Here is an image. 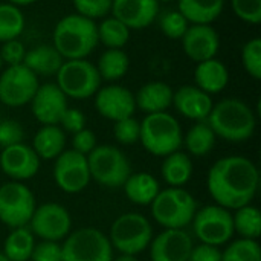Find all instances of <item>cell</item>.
<instances>
[{
  "label": "cell",
  "instance_id": "obj_24",
  "mask_svg": "<svg viewBox=\"0 0 261 261\" xmlns=\"http://www.w3.org/2000/svg\"><path fill=\"white\" fill-rule=\"evenodd\" d=\"M64 58L52 44H38L26 50L23 66H26L37 76H52L57 75Z\"/></svg>",
  "mask_w": 261,
  "mask_h": 261
},
{
  "label": "cell",
  "instance_id": "obj_48",
  "mask_svg": "<svg viewBox=\"0 0 261 261\" xmlns=\"http://www.w3.org/2000/svg\"><path fill=\"white\" fill-rule=\"evenodd\" d=\"M113 261H139L136 258V255H127V254H121L119 257H116Z\"/></svg>",
  "mask_w": 261,
  "mask_h": 261
},
{
  "label": "cell",
  "instance_id": "obj_42",
  "mask_svg": "<svg viewBox=\"0 0 261 261\" xmlns=\"http://www.w3.org/2000/svg\"><path fill=\"white\" fill-rule=\"evenodd\" d=\"M24 55H26V47L18 38L5 41L2 49H0L2 61H3V64H8V66L23 64Z\"/></svg>",
  "mask_w": 261,
  "mask_h": 261
},
{
  "label": "cell",
  "instance_id": "obj_30",
  "mask_svg": "<svg viewBox=\"0 0 261 261\" xmlns=\"http://www.w3.org/2000/svg\"><path fill=\"white\" fill-rule=\"evenodd\" d=\"M95 66L101 80L118 81L128 72L130 60L122 49H106Z\"/></svg>",
  "mask_w": 261,
  "mask_h": 261
},
{
  "label": "cell",
  "instance_id": "obj_43",
  "mask_svg": "<svg viewBox=\"0 0 261 261\" xmlns=\"http://www.w3.org/2000/svg\"><path fill=\"white\" fill-rule=\"evenodd\" d=\"M32 261H61V245L58 242L41 240L34 246L31 254Z\"/></svg>",
  "mask_w": 261,
  "mask_h": 261
},
{
  "label": "cell",
  "instance_id": "obj_2",
  "mask_svg": "<svg viewBox=\"0 0 261 261\" xmlns=\"http://www.w3.org/2000/svg\"><path fill=\"white\" fill-rule=\"evenodd\" d=\"M98 29L95 20L80 14H67L54 28L52 46L64 60L87 58L98 46Z\"/></svg>",
  "mask_w": 261,
  "mask_h": 261
},
{
  "label": "cell",
  "instance_id": "obj_3",
  "mask_svg": "<svg viewBox=\"0 0 261 261\" xmlns=\"http://www.w3.org/2000/svg\"><path fill=\"white\" fill-rule=\"evenodd\" d=\"M206 124L216 136L229 142H243L252 138L257 127V118L245 101L225 98L213 106Z\"/></svg>",
  "mask_w": 261,
  "mask_h": 261
},
{
  "label": "cell",
  "instance_id": "obj_47",
  "mask_svg": "<svg viewBox=\"0 0 261 261\" xmlns=\"http://www.w3.org/2000/svg\"><path fill=\"white\" fill-rule=\"evenodd\" d=\"M37 0H8V3H11V5H15V6H28V5H32V3H35Z\"/></svg>",
  "mask_w": 261,
  "mask_h": 261
},
{
  "label": "cell",
  "instance_id": "obj_10",
  "mask_svg": "<svg viewBox=\"0 0 261 261\" xmlns=\"http://www.w3.org/2000/svg\"><path fill=\"white\" fill-rule=\"evenodd\" d=\"M194 236L200 243L223 246L234 237L232 213L220 205H206L196 211L193 220Z\"/></svg>",
  "mask_w": 261,
  "mask_h": 261
},
{
  "label": "cell",
  "instance_id": "obj_26",
  "mask_svg": "<svg viewBox=\"0 0 261 261\" xmlns=\"http://www.w3.org/2000/svg\"><path fill=\"white\" fill-rule=\"evenodd\" d=\"M122 187L127 199L135 205H141V206L151 205V202L156 199L158 193L161 191L158 179L145 171L132 173Z\"/></svg>",
  "mask_w": 261,
  "mask_h": 261
},
{
  "label": "cell",
  "instance_id": "obj_46",
  "mask_svg": "<svg viewBox=\"0 0 261 261\" xmlns=\"http://www.w3.org/2000/svg\"><path fill=\"white\" fill-rule=\"evenodd\" d=\"M188 261H222V251L217 246L200 243L193 246Z\"/></svg>",
  "mask_w": 261,
  "mask_h": 261
},
{
  "label": "cell",
  "instance_id": "obj_19",
  "mask_svg": "<svg viewBox=\"0 0 261 261\" xmlns=\"http://www.w3.org/2000/svg\"><path fill=\"white\" fill-rule=\"evenodd\" d=\"M180 41L185 55L194 63L216 58L220 47V37L213 24H190Z\"/></svg>",
  "mask_w": 261,
  "mask_h": 261
},
{
  "label": "cell",
  "instance_id": "obj_6",
  "mask_svg": "<svg viewBox=\"0 0 261 261\" xmlns=\"http://www.w3.org/2000/svg\"><path fill=\"white\" fill-rule=\"evenodd\" d=\"M153 239L150 220L138 213L119 216L110 228L109 242L113 249L127 255H138L148 249Z\"/></svg>",
  "mask_w": 261,
  "mask_h": 261
},
{
  "label": "cell",
  "instance_id": "obj_41",
  "mask_svg": "<svg viewBox=\"0 0 261 261\" xmlns=\"http://www.w3.org/2000/svg\"><path fill=\"white\" fill-rule=\"evenodd\" d=\"M24 132L23 127L12 119H5L0 122V147L6 148L15 144L23 142Z\"/></svg>",
  "mask_w": 261,
  "mask_h": 261
},
{
  "label": "cell",
  "instance_id": "obj_49",
  "mask_svg": "<svg viewBox=\"0 0 261 261\" xmlns=\"http://www.w3.org/2000/svg\"><path fill=\"white\" fill-rule=\"evenodd\" d=\"M0 261H9L6 258V255L3 254V252H0Z\"/></svg>",
  "mask_w": 261,
  "mask_h": 261
},
{
  "label": "cell",
  "instance_id": "obj_50",
  "mask_svg": "<svg viewBox=\"0 0 261 261\" xmlns=\"http://www.w3.org/2000/svg\"><path fill=\"white\" fill-rule=\"evenodd\" d=\"M159 3H170V2H173V0H158Z\"/></svg>",
  "mask_w": 261,
  "mask_h": 261
},
{
  "label": "cell",
  "instance_id": "obj_45",
  "mask_svg": "<svg viewBox=\"0 0 261 261\" xmlns=\"http://www.w3.org/2000/svg\"><path fill=\"white\" fill-rule=\"evenodd\" d=\"M96 147V136L92 130L83 128L72 136V150L87 156L93 148Z\"/></svg>",
  "mask_w": 261,
  "mask_h": 261
},
{
  "label": "cell",
  "instance_id": "obj_31",
  "mask_svg": "<svg viewBox=\"0 0 261 261\" xmlns=\"http://www.w3.org/2000/svg\"><path fill=\"white\" fill-rule=\"evenodd\" d=\"M217 136L211 130V127L206 124V121L196 122L184 136L182 144L193 156H206L216 145Z\"/></svg>",
  "mask_w": 261,
  "mask_h": 261
},
{
  "label": "cell",
  "instance_id": "obj_21",
  "mask_svg": "<svg viewBox=\"0 0 261 261\" xmlns=\"http://www.w3.org/2000/svg\"><path fill=\"white\" fill-rule=\"evenodd\" d=\"M176 110L193 121H206L213 109V96L196 86H182L173 93V104Z\"/></svg>",
  "mask_w": 261,
  "mask_h": 261
},
{
  "label": "cell",
  "instance_id": "obj_20",
  "mask_svg": "<svg viewBox=\"0 0 261 261\" xmlns=\"http://www.w3.org/2000/svg\"><path fill=\"white\" fill-rule=\"evenodd\" d=\"M158 0H113L112 15L132 29L148 28L159 15Z\"/></svg>",
  "mask_w": 261,
  "mask_h": 261
},
{
  "label": "cell",
  "instance_id": "obj_7",
  "mask_svg": "<svg viewBox=\"0 0 261 261\" xmlns=\"http://www.w3.org/2000/svg\"><path fill=\"white\" fill-rule=\"evenodd\" d=\"M90 179L107 188H119L132 174L127 156L115 145H96L87 156Z\"/></svg>",
  "mask_w": 261,
  "mask_h": 261
},
{
  "label": "cell",
  "instance_id": "obj_29",
  "mask_svg": "<svg viewBox=\"0 0 261 261\" xmlns=\"http://www.w3.org/2000/svg\"><path fill=\"white\" fill-rule=\"evenodd\" d=\"M35 240L34 234L28 226L14 228L3 243V254L9 261H28L31 260V254L34 251Z\"/></svg>",
  "mask_w": 261,
  "mask_h": 261
},
{
  "label": "cell",
  "instance_id": "obj_23",
  "mask_svg": "<svg viewBox=\"0 0 261 261\" xmlns=\"http://www.w3.org/2000/svg\"><path fill=\"white\" fill-rule=\"evenodd\" d=\"M173 93L174 90L164 81L145 83L135 93L136 109L147 115L167 112V109L173 104Z\"/></svg>",
  "mask_w": 261,
  "mask_h": 261
},
{
  "label": "cell",
  "instance_id": "obj_44",
  "mask_svg": "<svg viewBox=\"0 0 261 261\" xmlns=\"http://www.w3.org/2000/svg\"><path fill=\"white\" fill-rule=\"evenodd\" d=\"M58 125L61 127V130H63L64 133L69 132V133L73 135V133L80 132V130H83V128H86V116H84V113H83L81 110L67 107V109L64 110V113H63V116H61Z\"/></svg>",
  "mask_w": 261,
  "mask_h": 261
},
{
  "label": "cell",
  "instance_id": "obj_37",
  "mask_svg": "<svg viewBox=\"0 0 261 261\" xmlns=\"http://www.w3.org/2000/svg\"><path fill=\"white\" fill-rule=\"evenodd\" d=\"M242 64L254 80L261 78V38H252L242 47Z\"/></svg>",
  "mask_w": 261,
  "mask_h": 261
},
{
  "label": "cell",
  "instance_id": "obj_27",
  "mask_svg": "<svg viewBox=\"0 0 261 261\" xmlns=\"http://www.w3.org/2000/svg\"><path fill=\"white\" fill-rule=\"evenodd\" d=\"M225 0H177V9L190 24H211L220 17Z\"/></svg>",
  "mask_w": 261,
  "mask_h": 261
},
{
  "label": "cell",
  "instance_id": "obj_40",
  "mask_svg": "<svg viewBox=\"0 0 261 261\" xmlns=\"http://www.w3.org/2000/svg\"><path fill=\"white\" fill-rule=\"evenodd\" d=\"M234 14L249 24H258L261 21V0H231Z\"/></svg>",
  "mask_w": 261,
  "mask_h": 261
},
{
  "label": "cell",
  "instance_id": "obj_11",
  "mask_svg": "<svg viewBox=\"0 0 261 261\" xmlns=\"http://www.w3.org/2000/svg\"><path fill=\"white\" fill-rule=\"evenodd\" d=\"M35 211L34 193L21 182H6L0 185V222L8 228L28 226Z\"/></svg>",
  "mask_w": 261,
  "mask_h": 261
},
{
  "label": "cell",
  "instance_id": "obj_17",
  "mask_svg": "<svg viewBox=\"0 0 261 261\" xmlns=\"http://www.w3.org/2000/svg\"><path fill=\"white\" fill-rule=\"evenodd\" d=\"M29 104L34 118L41 125H58L67 109V98L57 84L46 83L38 86Z\"/></svg>",
  "mask_w": 261,
  "mask_h": 261
},
{
  "label": "cell",
  "instance_id": "obj_13",
  "mask_svg": "<svg viewBox=\"0 0 261 261\" xmlns=\"http://www.w3.org/2000/svg\"><path fill=\"white\" fill-rule=\"evenodd\" d=\"M28 225L34 237L47 242H60L70 234L72 217L63 205L47 202L35 206Z\"/></svg>",
  "mask_w": 261,
  "mask_h": 261
},
{
  "label": "cell",
  "instance_id": "obj_9",
  "mask_svg": "<svg viewBox=\"0 0 261 261\" xmlns=\"http://www.w3.org/2000/svg\"><path fill=\"white\" fill-rule=\"evenodd\" d=\"M61 261H113V248L99 229L81 228L66 237Z\"/></svg>",
  "mask_w": 261,
  "mask_h": 261
},
{
  "label": "cell",
  "instance_id": "obj_33",
  "mask_svg": "<svg viewBox=\"0 0 261 261\" xmlns=\"http://www.w3.org/2000/svg\"><path fill=\"white\" fill-rule=\"evenodd\" d=\"M96 29L98 41L107 49H122L130 40V29L113 15L104 17V20L96 24Z\"/></svg>",
  "mask_w": 261,
  "mask_h": 261
},
{
  "label": "cell",
  "instance_id": "obj_34",
  "mask_svg": "<svg viewBox=\"0 0 261 261\" xmlns=\"http://www.w3.org/2000/svg\"><path fill=\"white\" fill-rule=\"evenodd\" d=\"M24 29V15L18 6L0 3V43L15 40Z\"/></svg>",
  "mask_w": 261,
  "mask_h": 261
},
{
  "label": "cell",
  "instance_id": "obj_12",
  "mask_svg": "<svg viewBox=\"0 0 261 261\" xmlns=\"http://www.w3.org/2000/svg\"><path fill=\"white\" fill-rule=\"evenodd\" d=\"M38 86V76L26 66H8L0 72V102L8 107H23L31 102Z\"/></svg>",
  "mask_w": 261,
  "mask_h": 261
},
{
  "label": "cell",
  "instance_id": "obj_25",
  "mask_svg": "<svg viewBox=\"0 0 261 261\" xmlns=\"http://www.w3.org/2000/svg\"><path fill=\"white\" fill-rule=\"evenodd\" d=\"M31 147L40 159L54 161L66 150V133L60 125H43L37 130Z\"/></svg>",
  "mask_w": 261,
  "mask_h": 261
},
{
  "label": "cell",
  "instance_id": "obj_14",
  "mask_svg": "<svg viewBox=\"0 0 261 261\" xmlns=\"http://www.w3.org/2000/svg\"><path fill=\"white\" fill-rule=\"evenodd\" d=\"M52 174L57 187L67 194L81 193L90 184L87 158L73 151L72 148L64 150L55 159Z\"/></svg>",
  "mask_w": 261,
  "mask_h": 261
},
{
  "label": "cell",
  "instance_id": "obj_8",
  "mask_svg": "<svg viewBox=\"0 0 261 261\" xmlns=\"http://www.w3.org/2000/svg\"><path fill=\"white\" fill-rule=\"evenodd\" d=\"M57 86L66 98L87 99L101 87V76L96 66L89 60H64L57 72Z\"/></svg>",
  "mask_w": 261,
  "mask_h": 261
},
{
  "label": "cell",
  "instance_id": "obj_4",
  "mask_svg": "<svg viewBox=\"0 0 261 261\" xmlns=\"http://www.w3.org/2000/svg\"><path fill=\"white\" fill-rule=\"evenodd\" d=\"M182 139L180 124L168 112L150 113L141 121L139 141L150 154L165 158L180 148Z\"/></svg>",
  "mask_w": 261,
  "mask_h": 261
},
{
  "label": "cell",
  "instance_id": "obj_18",
  "mask_svg": "<svg viewBox=\"0 0 261 261\" xmlns=\"http://www.w3.org/2000/svg\"><path fill=\"white\" fill-rule=\"evenodd\" d=\"M193 239L185 229H164L151 239L150 258L151 261H188Z\"/></svg>",
  "mask_w": 261,
  "mask_h": 261
},
{
  "label": "cell",
  "instance_id": "obj_51",
  "mask_svg": "<svg viewBox=\"0 0 261 261\" xmlns=\"http://www.w3.org/2000/svg\"><path fill=\"white\" fill-rule=\"evenodd\" d=\"M2 67H3V61H2V57H0V72H2Z\"/></svg>",
  "mask_w": 261,
  "mask_h": 261
},
{
  "label": "cell",
  "instance_id": "obj_5",
  "mask_svg": "<svg viewBox=\"0 0 261 261\" xmlns=\"http://www.w3.org/2000/svg\"><path fill=\"white\" fill-rule=\"evenodd\" d=\"M196 211V199L184 188L161 190L151 202V216L164 229H184L191 223Z\"/></svg>",
  "mask_w": 261,
  "mask_h": 261
},
{
  "label": "cell",
  "instance_id": "obj_39",
  "mask_svg": "<svg viewBox=\"0 0 261 261\" xmlns=\"http://www.w3.org/2000/svg\"><path fill=\"white\" fill-rule=\"evenodd\" d=\"M76 14L87 17L90 20L104 18L110 14L113 0H72Z\"/></svg>",
  "mask_w": 261,
  "mask_h": 261
},
{
  "label": "cell",
  "instance_id": "obj_16",
  "mask_svg": "<svg viewBox=\"0 0 261 261\" xmlns=\"http://www.w3.org/2000/svg\"><path fill=\"white\" fill-rule=\"evenodd\" d=\"M41 159L32 150V147L20 142L6 147L0 153V168L11 180L21 182L32 179L40 170Z\"/></svg>",
  "mask_w": 261,
  "mask_h": 261
},
{
  "label": "cell",
  "instance_id": "obj_32",
  "mask_svg": "<svg viewBox=\"0 0 261 261\" xmlns=\"http://www.w3.org/2000/svg\"><path fill=\"white\" fill-rule=\"evenodd\" d=\"M232 225H234V232H237L240 239L257 240L261 234L260 210L251 203L234 210Z\"/></svg>",
  "mask_w": 261,
  "mask_h": 261
},
{
  "label": "cell",
  "instance_id": "obj_36",
  "mask_svg": "<svg viewBox=\"0 0 261 261\" xmlns=\"http://www.w3.org/2000/svg\"><path fill=\"white\" fill-rule=\"evenodd\" d=\"M190 23L179 9H168L159 15V28L170 40H180Z\"/></svg>",
  "mask_w": 261,
  "mask_h": 261
},
{
  "label": "cell",
  "instance_id": "obj_28",
  "mask_svg": "<svg viewBox=\"0 0 261 261\" xmlns=\"http://www.w3.org/2000/svg\"><path fill=\"white\" fill-rule=\"evenodd\" d=\"M161 174L168 187L182 188L185 184L190 182L193 176L191 158L188 156V153L179 150L167 154L161 167Z\"/></svg>",
  "mask_w": 261,
  "mask_h": 261
},
{
  "label": "cell",
  "instance_id": "obj_1",
  "mask_svg": "<svg viewBox=\"0 0 261 261\" xmlns=\"http://www.w3.org/2000/svg\"><path fill=\"white\" fill-rule=\"evenodd\" d=\"M260 185L257 165L245 156L219 159L208 171L206 188L216 205L237 210L249 205Z\"/></svg>",
  "mask_w": 261,
  "mask_h": 261
},
{
  "label": "cell",
  "instance_id": "obj_22",
  "mask_svg": "<svg viewBox=\"0 0 261 261\" xmlns=\"http://www.w3.org/2000/svg\"><path fill=\"white\" fill-rule=\"evenodd\" d=\"M229 83V70L217 58L197 63L194 69V86L208 95H216L225 90Z\"/></svg>",
  "mask_w": 261,
  "mask_h": 261
},
{
  "label": "cell",
  "instance_id": "obj_38",
  "mask_svg": "<svg viewBox=\"0 0 261 261\" xmlns=\"http://www.w3.org/2000/svg\"><path fill=\"white\" fill-rule=\"evenodd\" d=\"M139 132H141V122L135 116L116 121L115 127H113L115 139L119 144H124V145L136 144L139 141Z\"/></svg>",
  "mask_w": 261,
  "mask_h": 261
},
{
  "label": "cell",
  "instance_id": "obj_35",
  "mask_svg": "<svg viewBox=\"0 0 261 261\" xmlns=\"http://www.w3.org/2000/svg\"><path fill=\"white\" fill-rule=\"evenodd\" d=\"M222 261H261V248L257 240L237 239L222 251Z\"/></svg>",
  "mask_w": 261,
  "mask_h": 261
},
{
  "label": "cell",
  "instance_id": "obj_15",
  "mask_svg": "<svg viewBox=\"0 0 261 261\" xmlns=\"http://www.w3.org/2000/svg\"><path fill=\"white\" fill-rule=\"evenodd\" d=\"M95 96V109L96 112L113 122L121 121L124 118H130L135 115L136 102L135 93H132L127 87L119 84H109L99 87Z\"/></svg>",
  "mask_w": 261,
  "mask_h": 261
}]
</instances>
